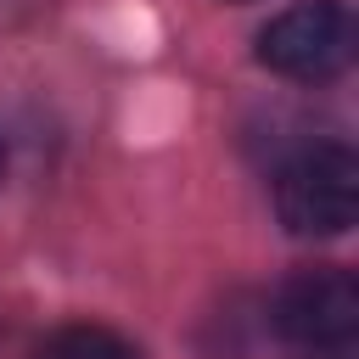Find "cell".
Masks as SVG:
<instances>
[{
    "label": "cell",
    "instance_id": "cell-1",
    "mask_svg": "<svg viewBox=\"0 0 359 359\" xmlns=\"http://www.w3.org/2000/svg\"><path fill=\"white\" fill-rule=\"evenodd\" d=\"M353 11L348 0H297L258 28V62L297 84H331L353 62Z\"/></svg>",
    "mask_w": 359,
    "mask_h": 359
},
{
    "label": "cell",
    "instance_id": "cell-2",
    "mask_svg": "<svg viewBox=\"0 0 359 359\" xmlns=\"http://www.w3.org/2000/svg\"><path fill=\"white\" fill-rule=\"evenodd\" d=\"M275 213L292 236H342L359 213V157L342 140L303 146L275 180Z\"/></svg>",
    "mask_w": 359,
    "mask_h": 359
},
{
    "label": "cell",
    "instance_id": "cell-3",
    "mask_svg": "<svg viewBox=\"0 0 359 359\" xmlns=\"http://www.w3.org/2000/svg\"><path fill=\"white\" fill-rule=\"evenodd\" d=\"M275 331L297 348L331 353L359 331V286L342 264H309L275 292Z\"/></svg>",
    "mask_w": 359,
    "mask_h": 359
},
{
    "label": "cell",
    "instance_id": "cell-4",
    "mask_svg": "<svg viewBox=\"0 0 359 359\" xmlns=\"http://www.w3.org/2000/svg\"><path fill=\"white\" fill-rule=\"evenodd\" d=\"M34 359H135V348L107 325H62L39 342Z\"/></svg>",
    "mask_w": 359,
    "mask_h": 359
},
{
    "label": "cell",
    "instance_id": "cell-5",
    "mask_svg": "<svg viewBox=\"0 0 359 359\" xmlns=\"http://www.w3.org/2000/svg\"><path fill=\"white\" fill-rule=\"evenodd\" d=\"M309 359H348V348H331V353H309Z\"/></svg>",
    "mask_w": 359,
    "mask_h": 359
},
{
    "label": "cell",
    "instance_id": "cell-6",
    "mask_svg": "<svg viewBox=\"0 0 359 359\" xmlns=\"http://www.w3.org/2000/svg\"><path fill=\"white\" fill-rule=\"evenodd\" d=\"M0 180H6V146H0Z\"/></svg>",
    "mask_w": 359,
    "mask_h": 359
}]
</instances>
